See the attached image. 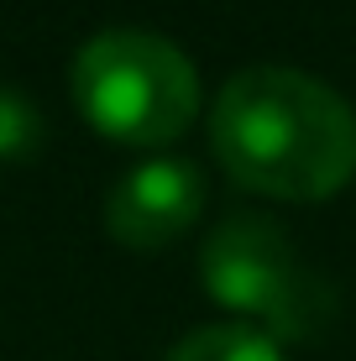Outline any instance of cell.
I'll return each instance as SVG.
<instances>
[{"label": "cell", "instance_id": "obj_1", "mask_svg": "<svg viewBox=\"0 0 356 361\" xmlns=\"http://www.w3.org/2000/svg\"><path fill=\"white\" fill-rule=\"evenodd\" d=\"M210 147L241 189L314 204L356 178V110L304 68L252 63L220 90Z\"/></svg>", "mask_w": 356, "mask_h": 361}, {"label": "cell", "instance_id": "obj_2", "mask_svg": "<svg viewBox=\"0 0 356 361\" xmlns=\"http://www.w3.org/2000/svg\"><path fill=\"white\" fill-rule=\"evenodd\" d=\"M73 105L121 147H168L200 110V73L189 53L157 32L110 27L73 53Z\"/></svg>", "mask_w": 356, "mask_h": 361}, {"label": "cell", "instance_id": "obj_3", "mask_svg": "<svg viewBox=\"0 0 356 361\" xmlns=\"http://www.w3.org/2000/svg\"><path fill=\"white\" fill-rule=\"evenodd\" d=\"M200 278L215 304L247 314L252 330L273 341H314L336 314L330 288L262 215H231L220 231H210L200 252Z\"/></svg>", "mask_w": 356, "mask_h": 361}, {"label": "cell", "instance_id": "obj_4", "mask_svg": "<svg viewBox=\"0 0 356 361\" xmlns=\"http://www.w3.org/2000/svg\"><path fill=\"white\" fill-rule=\"evenodd\" d=\"M204 209V173L189 157H152L131 168L105 199V231L131 252L178 241Z\"/></svg>", "mask_w": 356, "mask_h": 361}, {"label": "cell", "instance_id": "obj_5", "mask_svg": "<svg viewBox=\"0 0 356 361\" xmlns=\"http://www.w3.org/2000/svg\"><path fill=\"white\" fill-rule=\"evenodd\" d=\"M168 361H288L273 335L252 325H204L168 351Z\"/></svg>", "mask_w": 356, "mask_h": 361}, {"label": "cell", "instance_id": "obj_6", "mask_svg": "<svg viewBox=\"0 0 356 361\" xmlns=\"http://www.w3.org/2000/svg\"><path fill=\"white\" fill-rule=\"evenodd\" d=\"M42 142V116L21 90H0V163H21Z\"/></svg>", "mask_w": 356, "mask_h": 361}]
</instances>
